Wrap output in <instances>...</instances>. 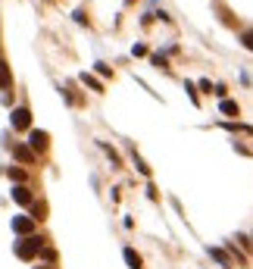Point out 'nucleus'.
Returning a JSON list of instances; mask_svg holds the SVG:
<instances>
[{
	"label": "nucleus",
	"mask_w": 253,
	"mask_h": 269,
	"mask_svg": "<svg viewBox=\"0 0 253 269\" xmlns=\"http://www.w3.org/2000/svg\"><path fill=\"white\" fill-rule=\"evenodd\" d=\"M38 250H41V241H38V238H25L22 244L16 247V254H19L22 260H31V257L38 254Z\"/></svg>",
	"instance_id": "1"
},
{
	"label": "nucleus",
	"mask_w": 253,
	"mask_h": 269,
	"mask_svg": "<svg viewBox=\"0 0 253 269\" xmlns=\"http://www.w3.org/2000/svg\"><path fill=\"white\" fill-rule=\"evenodd\" d=\"M10 122H13V129H28V125H31V113L25 110V107H19V110H13Z\"/></svg>",
	"instance_id": "2"
},
{
	"label": "nucleus",
	"mask_w": 253,
	"mask_h": 269,
	"mask_svg": "<svg viewBox=\"0 0 253 269\" xmlns=\"http://www.w3.org/2000/svg\"><path fill=\"white\" fill-rule=\"evenodd\" d=\"M31 229H35V219H31V216H13V232L28 235Z\"/></svg>",
	"instance_id": "3"
},
{
	"label": "nucleus",
	"mask_w": 253,
	"mask_h": 269,
	"mask_svg": "<svg viewBox=\"0 0 253 269\" xmlns=\"http://www.w3.org/2000/svg\"><path fill=\"white\" fill-rule=\"evenodd\" d=\"M28 144L35 147V150H44V147H47V132H31Z\"/></svg>",
	"instance_id": "4"
},
{
	"label": "nucleus",
	"mask_w": 253,
	"mask_h": 269,
	"mask_svg": "<svg viewBox=\"0 0 253 269\" xmlns=\"http://www.w3.org/2000/svg\"><path fill=\"white\" fill-rule=\"evenodd\" d=\"M13 200H16V204H31L28 188H13Z\"/></svg>",
	"instance_id": "5"
},
{
	"label": "nucleus",
	"mask_w": 253,
	"mask_h": 269,
	"mask_svg": "<svg viewBox=\"0 0 253 269\" xmlns=\"http://www.w3.org/2000/svg\"><path fill=\"white\" fill-rule=\"evenodd\" d=\"M10 69H6V63L3 60H0V88H10Z\"/></svg>",
	"instance_id": "6"
},
{
	"label": "nucleus",
	"mask_w": 253,
	"mask_h": 269,
	"mask_svg": "<svg viewBox=\"0 0 253 269\" xmlns=\"http://www.w3.org/2000/svg\"><path fill=\"white\" fill-rule=\"evenodd\" d=\"M13 154H16V157H19V160H22V163H31V160H35V154H31V150H28V147H16V150H13Z\"/></svg>",
	"instance_id": "7"
},
{
	"label": "nucleus",
	"mask_w": 253,
	"mask_h": 269,
	"mask_svg": "<svg viewBox=\"0 0 253 269\" xmlns=\"http://www.w3.org/2000/svg\"><path fill=\"white\" fill-rule=\"evenodd\" d=\"M81 81H84V85H88V88H94V91H103V85H100V81L94 79V75H88V72L81 75Z\"/></svg>",
	"instance_id": "8"
},
{
	"label": "nucleus",
	"mask_w": 253,
	"mask_h": 269,
	"mask_svg": "<svg viewBox=\"0 0 253 269\" xmlns=\"http://www.w3.org/2000/svg\"><path fill=\"white\" fill-rule=\"evenodd\" d=\"M222 113L225 116H238V104H234V100H222Z\"/></svg>",
	"instance_id": "9"
},
{
	"label": "nucleus",
	"mask_w": 253,
	"mask_h": 269,
	"mask_svg": "<svg viewBox=\"0 0 253 269\" xmlns=\"http://www.w3.org/2000/svg\"><path fill=\"white\" fill-rule=\"evenodd\" d=\"M125 260H128V266H131V269H141V257L134 254V250H125Z\"/></svg>",
	"instance_id": "10"
},
{
	"label": "nucleus",
	"mask_w": 253,
	"mask_h": 269,
	"mask_svg": "<svg viewBox=\"0 0 253 269\" xmlns=\"http://www.w3.org/2000/svg\"><path fill=\"white\" fill-rule=\"evenodd\" d=\"M10 179H16V182H22V179H25V172H22V169H10Z\"/></svg>",
	"instance_id": "11"
}]
</instances>
